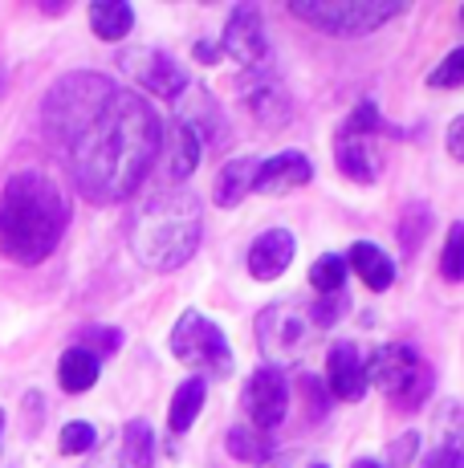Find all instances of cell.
Masks as SVG:
<instances>
[{
	"mask_svg": "<svg viewBox=\"0 0 464 468\" xmlns=\"http://www.w3.org/2000/svg\"><path fill=\"white\" fill-rule=\"evenodd\" d=\"M41 122L66 155L78 192L94 204L131 200L163 147V122L155 106L94 69L53 82Z\"/></svg>",
	"mask_w": 464,
	"mask_h": 468,
	"instance_id": "6da1fadb",
	"label": "cell"
},
{
	"mask_svg": "<svg viewBox=\"0 0 464 468\" xmlns=\"http://www.w3.org/2000/svg\"><path fill=\"white\" fill-rule=\"evenodd\" d=\"M69 204L58 179L37 167L16 171L0 192V253L13 265H41L66 237Z\"/></svg>",
	"mask_w": 464,
	"mask_h": 468,
	"instance_id": "7a4b0ae2",
	"label": "cell"
},
{
	"mask_svg": "<svg viewBox=\"0 0 464 468\" xmlns=\"http://www.w3.org/2000/svg\"><path fill=\"white\" fill-rule=\"evenodd\" d=\"M204 232V204L187 187H163V192L147 196V200L131 216V253L139 265L155 269V273H172L200 249Z\"/></svg>",
	"mask_w": 464,
	"mask_h": 468,
	"instance_id": "3957f363",
	"label": "cell"
},
{
	"mask_svg": "<svg viewBox=\"0 0 464 468\" xmlns=\"http://www.w3.org/2000/svg\"><path fill=\"white\" fill-rule=\"evenodd\" d=\"M383 139H399L391 122H383L379 102L363 98L351 111V119L334 134V164L354 184H374L383 176Z\"/></svg>",
	"mask_w": 464,
	"mask_h": 468,
	"instance_id": "277c9868",
	"label": "cell"
},
{
	"mask_svg": "<svg viewBox=\"0 0 464 468\" xmlns=\"http://www.w3.org/2000/svg\"><path fill=\"white\" fill-rule=\"evenodd\" d=\"M367 387L374 383L387 399H395V408H407L416 411L419 403L432 395V367H427V358L419 355L416 346H407V342H387V346H379L374 355L367 358Z\"/></svg>",
	"mask_w": 464,
	"mask_h": 468,
	"instance_id": "5b68a950",
	"label": "cell"
},
{
	"mask_svg": "<svg viewBox=\"0 0 464 468\" xmlns=\"http://www.w3.org/2000/svg\"><path fill=\"white\" fill-rule=\"evenodd\" d=\"M285 8L298 21L334 33V37H367L387 21H395L407 5L404 0H290Z\"/></svg>",
	"mask_w": 464,
	"mask_h": 468,
	"instance_id": "8992f818",
	"label": "cell"
},
{
	"mask_svg": "<svg viewBox=\"0 0 464 468\" xmlns=\"http://www.w3.org/2000/svg\"><path fill=\"white\" fill-rule=\"evenodd\" d=\"M310 342H314V326H310V310L298 298L265 305L261 318H257V346L273 363V371L298 367L306 358Z\"/></svg>",
	"mask_w": 464,
	"mask_h": 468,
	"instance_id": "52a82bcc",
	"label": "cell"
},
{
	"mask_svg": "<svg viewBox=\"0 0 464 468\" xmlns=\"http://www.w3.org/2000/svg\"><path fill=\"white\" fill-rule=\"evenodd\" d=\"M172 355L184 367H195V371L212 375V379H228L232 375V350H228L225 330L204 318L200 310H184L180 322L172 326Z\"/></svg>",
	"mask_w": 464,
	"mask_h": 468,
	"instance_id": "ba28073f",
	"label": "cell"
},
{
	"mask_svg": "<svg viewBox=\"0 0 464 468\" xmlns=\"http://www.w3.org/2000/svg\"><path fill=\"white\" fill-rule=\"evenodd\" d=\"M119 66H122V74H131V82H139L147 94H155V98H172L175 102L187 86V74L180 69V61L163 49H151V45L122 49Z\"/></svg>",
	"mask_w": 464,
	"mask_h": 468,
	"instance_id": "9c48e42d",
	"label": "cell"
},
{
	"mask_svg": "<svg viewBox=\"0 0 464 468\" xmlns=\"http://www.w3.org/2000/svg\"><path fill=\"white\" fill-rule=\"evenodd\" d=\"M175 122H184V127L195 134L200 151H204V147H212V151L225 147L228 134H232L225 111H220V102L212 98V90L200 86V82H187L184 94L175 98Z\"/></svg>",
	"mask_w": 464,
	"mask_h": 468,
	"instance_id": "30bf717a",
	"label": "cell"
},
{
	"mask_svg": "<svg viewBox=\"0 0 464 468\" xmlns=\"http://www.w3.org/2000/svg\"><path fill=\"white\" fill-rule=\"evenodd\" d=\"M220 53H228L240 69H265V58H269V37H265L261 13L253 5H237L225 25V37H220Z\"/></svg>",
	"mask_w": 464,
	"mask_h": 468,
	"instance_id": "8fae6325",
	"label": "cell"
},
{
	"mask_svg": "<svg viewBox=\"0 0 464 468\" xmlns=\"http://www.w3.org/2000/svg\"><path fill=\"white\" fill-rule=\"evenodd\" d=\"M245 411L253 420V428L269 436L285 420V411H290V383H285V375L273 371V367H257L245 383Z\"/></svg>",
	"mask_w": 464,
	"mask_h": 468,
	"instance_id": "7c38bea8",
	"label": "cell"
},
{
	"mask_svg": "<svg viewBox=\"0 0 464 468\" xmlns=\"http://www.w3.org/2000/svg\"><path fill=\"white\" fill-rule=\"evenodd\" d=\"M245 106L265 131H281L293 119L290 94L278 78H269V69H248L245 74Z\"/></svg>",
	"mask_w": 464,
	"mask_h": 468,
	"instance_id": "4fadbf2b",
	"label": "cell"
},
{
	"mask_svg": "<svg viewBox=\"0 0 464 468\" xmlns=\"http://www.w3.org/2000/svg\"><path fill=\"white\" fill-rule=\"evenodd\" d=\"M326 391L343 403H359L367 395V367L354 342H334L326 355Z\"/></svg>",
	"mask_w": 464,
	"mask_h": 468,
	"instance_id": "5bb4252c",
	"label": "cell"
},
{
	"mask_svg": "<svg viewBox=\"0 0 464 468\" xmlns=\"http://www.w3.org/2000/svg\"><path fill=\"white\" fill-rule=\"evenodd\" d=\"M419 468H464V408L457 399H444L436 411V444Z\"/></svg>",
	"mask_w": 464,
	"mask_h": 468,
	"instance_id": "9a60e30c",
	"label": "cell"
},
{
	"mask_svg": "<svg viewBox=\"0 0 464 468\" xmlns=\"http://www.w3.org/2000/svg\"><path fill=\"white\" fill-rule=\"evenodd\" d=\"M310 179H314V164H310L301 151H281V155L257 164L253 192H261V196H285V192H293V187H306Z\"/></svg>",
	"mask_w": 464,
	"mask_h": 468,
	"instance_id": "2e32d148",
	"label": "cell"
},
{
	"mask_svg": "<svg viewBox=\"0 0 464 468\" xmlns=\"http://www.w3.org/2000/svg\"><path fill=\"white\" fill-rule=\"evenodd\" d=\"M293 253H298V245H293L290 229L261 232V237L253 240V249H248V273H253L257 282H278L285 269L293 265Z\"/></svg>",
	"mask_w": 464,
	"mask_h": 468,
	"instance_id": "e0dca14e",
	"label": "cell"
},
{
	"mask_svg": "<svg viewBox=\"0 0 464 468\" xmlns=\"http://www.w3.org/2000/svg\"><path fill=\"white\" fill-rule=\"evenodd\" d=\"M346 269H354V273L363 277V285L374 290V293H383L391 282H395V261L383 253L379 245H371V240L351 245V253H346Z\"/></svg>",
	"mask_w": 464,
	"mask_h": 468,
	"instance_id": "ac0fdd59",
	"label": "cell"
},
{
	"mask_svg": "<svg viewBox=\"0 0 464 468\" xmlns=\"http://www.w3.org/2000/svg\"><path fill=\"white\" fill-rule=\"evenodd\" d=\"M163 159H167V176H172V184L180 187L187 176L195 171L200 164V143H195V134L184 127V122H172V127L163 131Z\"/></svg>",
	"mask_w": 464,
	"mask_h": 468,
	"instance_id": "d6986e66",
	"label": "cell"
},
{
	"mask_svg": "<svg viewBox=\"0 0 464 468\" xmlns=\"http://www.w3.org/2000/svg\"><path fill=\"white\" fill-rule=\"evenodd\" d=\"M253 176H257V159L240 155V159H228L216 176V187H212V200L220 208H237L248 192H253Z\"/></svg>",
	"mask_w": 464,
	"mask_h": 468,
	"instance_id": "ffe728a7",
	"label": "cell"
},
{
	"mask_svg": "<svg viewBox=\"0 0 464 468\" xmlns=\"http://www.w3.org/2000/svg\"><path fill=\"white\" fill-rule=\"evenodd\" d=\"M204 395H208V383H204L200 375H192V379H184L175 387L172 408H167V431H172V436H184V431L195 424V416H200V408H204Z\"/></svg>",
	"mask_w": 464,
	"mask_h": 468,
	"instance_id": "44dd1931",
	"label": "cell"
},
{
	"mask_svg": "<svg viewBox=\"0 0 464 468\" xmlns=\"http://www.w3.org/2000/svg\"><path fill=\"white\" fill-rule=\"evenodd\" d=\"M98 371H102V363H98L90 350L69 346L66 355H61V363H58V383H61V391L82 395V391H90V387L98 383Z\"/></svg>",
	"mask_w": 464,
	"mask_h": 468,
	"instance_id": "7402d4cb",
	"label": "cell"
},
{
	"mask_svg": "<svg viewBox=\"0 0 464 468\" xmlns=\"http://www.w3.org/2000/svg\"><path fill=\"white\" fill-rule=\"evenodd\" d=\"M90 29L102 41H122L135 29V8L127 0H94L90 5Z\"/></svg>",
	"mask_w": 464,
	"mask_h": 468,
	"instance_id": "603a6c76",
	"label": "cell"
},
{
	"mask_svg": "<svg viewBox=\"0 0 464 468\" xmlns=\"http://www.w3.org/2000/svg\"><path fill=\"white\" fill-rule=\"evenodd\" d=\"M225 448H228L232 461L253 464V468L273 461V440L265 436V431H257V428H232L225 436Z\"/></svg>",
	"mask_w": 464,
	"mask_h": 468,
	"instance_id": "cb8c5ba5",
	"label": "cell"
},
{
	"mask_svg": "<svg viewBox=\"0 0 464 468\" xmlns=\"http://www.w3.org/2000/svg\"><path fill=\"white\" fill-rule=\"evenodd\" d=\"M155 461V431L147 420H131L122 431V468H151Z\"/></svg>",
	"mask_w": 464,
	"mask_h": 468,
	"instance_id": "d4e9b609",
	"label": "cell"
},
{
	"mask_svg": "<svg viewBox=\"0 0 464 468\" xmlns=\"http://www.w3.org/2000/svg\"><path fill=\"white\" fill-rule=\"evenodd\" d=\"M346 273H351V269H346V261L338 253H326V257L314 261V269H310V285H314L318 293H343Z\"/></svg>",
	"mask_w": 464,
	"mask_h": 468,
	"instance_id": "484cf974",
	"label": "cell"
},
{
	"mask_svg": "<svg viewBox=\"0 0 464 468\" xmlns=\"http://www.w3.org/2000/svg\"><path fill=\"white\" fill-rule=\"evenodd\" d=\"M440 277L444 282H464V220H457L444 237L440 249Z\"/></svg>",
	"mask_w": 464,
	"mask_h": 468,
	"instance_id": "4316f807",
	"label": "cell"
},
{
	"mask_svg": "<svg viewBox=\"0 0 464 468\" xmlns=\"http://www.w3.org/2000/svg\"><path fill=\"white\" fill-rule=\"evenodd\" d=\"M427 224H432V212H427V204L424 200L407 204L404 220H399V245H404V253H416L419 240H424V232H427Z\"/></svg>",
	"mask_w": 464,
	"mask_h": 468,
	"instance_id": "83f0119b",
	"label": "cell"
},
{
	"mask_svg": "<svg viewBox=\"0 0 464 468\" xmlns=\"http://www.w3.org/2000/svg\"><path fill=\"white\" fill-rule=\"evenodd\" d=\"M427 86H432V90H460L464 86V45H460V49H452L448 58H444L440 66L427 74Z\"/></svg>",
	"mask_w": 464,
	"mask_h": 468,
	"instance_id": "f1b7e54d",
	"label": "cell"
},
{
	"mask_svg": "<svg viewBox=\"0 0 464 468\" xmlns=\"http://www.w3.org/2000/svg\"><path fill=\"white\" fill-rule=\"evenodd\" d=\"M306 310H310V326H314V330H330L346 314V290L343 293H322V298L310 302Z\"/></svg>",
	"mask_w": 464,
	"mask_h": 468,
	"instance_id": "f546056e",
	"label": "cell"
},
{
	"mask_svg": "<svg viewBox=\"0 0 464 468\" xmlns=\"http://www.w3.org/2000/svg\"><path fill=\"white\" fill-rule=\"evenodd\" d=\"M298 391H301V399H306V416L310 420H322L330 411V391H326V383L318 379V375L301 371L298 375Z\"/></svg>",
	"mask_w": 464,
	"mask_h": 468,
	"instance_id": "4dcf8cb0",
	"label": "cell"
},
{
	"mask_svg": "<svg viewBox=\"0 0 464 468\" xmlns=\"http://www.w3.org/2000/svg\"><path fill=\"white\" fill-rule=\"evenodd\" d=\"M82 350H90V355L102 363L106 355H114V350L122 346V330H114V326H86L82 330V342H78Z\"/></svg>",
	"mask_w": 464,
	"mask_h": 468,
	"instance_id": "1f68e13d",
	"label": "cell"
},
{
	"mask_svg": "<svg viewBox=\"0 0 464 468\" xmlns=\"http://www.w3.org/2000/svg\"><path fill=\"white\" fill-rule=\"evenodd\" d=\"M94 444H98V431H94V424H86V420H74V424L61 428V452L66 456H82V452H90Z\"/></svg>",
	"mask_w": 464,
	"mask_h": 468,
	"instance_id": "d6a6232c",
	"label": "cell"
},
{
	"mask_svg": "<svg viewBox=\"0 0 464 468\" xmlns=\"http://www.w3.org/2000/svg\"><path fill=\"white\" fill-rule=\"evenodd\" d=\"M416 452H419V431H404V436L387 448V461H383V468H407L416 461Z\"/></svg>",
	"mask_w": 464,
	"mask_h": 468,
	"instance_id": "836d02e7",
	"label": "cell"
},
{
	"mask_svg": "<svg viewBox=\"0 0 464 468\" xmlns=\"http://www.w3.org/2000/svg\"><path fill=\"white\" fill-rule=\"evenodd\" d=\"M444 143H448V155H452V159H460V164H464V114H460V119H452V122H448V134H444Z\"/></svg>",
	"mask_w": 464,
	"mask_h": 468,
	"instance_id": "e575fe53",
	"label": "cell"
},
{
	"mask_svg": "<svg viewBox=\"0 0 464 468\" xmlns=\"http://www.w3.org/2000/svg\"><path fill=\"white\" fill-rule=\"evenodd\" d=\"M195 61H204V66H216L220 58H225V53H220V45L216 41H195Z\"/></svg>",
	"mask_w": 464,
	"mask_h": 468,
	"instance_id": "d590c367",
	"label": "cell"
},
{
	"mask_svg": "<svg viewBox=\"0 0 464 468\" xmlns=\"http://www.w3.org/2000/svg\"><path fill=\"white\" fill-rule=\"evenodd\" d=\"M354 468H383L379 461H354Z\"/></svg>",
	"mask_w": 464,
	"mask_h": 468,
	"instance_id": "8d00e7d4",
	"label": "cell"
},
{
	"mask_svg": "<svg viewBox=\"0 0 464 468\" xmlns=\"http://www.w3.org/2000/svg\"><path fill=\"white\" fill-rule=\"evenodd\" d=\"M0 440H5V411H0Z\"/></svg>",
	"mask_w": 464,
	"mask_h": 468,
	"instance_id": "74e56055",
	"label": "cell"
},
{
	"mask_svg": "<svg viewBox=\"0 0 464 468\" xmlns=\"http://www.w3.org/2000/svg\"><path fill=\"white\" fill-rule=\"evenodd\" d=\"M310 468H326V464H310Z\"/></svg>",
	"mask_w": 464,
	"mask_h": 468,
	"instance_id": "f35d334b",
	"label": "cell"
},
{
	"mask_svg": "<svg viewBox=\"0 0 464 468\" xmlns=\"http://www.w3.org/2000/svg\"><path fill=\"white\" fill-rule=\"evenodd\" d=\"M269 468H285V464H269Z\"/></svg>",
	"mask_w": 464,
	"mask_h": 468,
	"instance_id": "ab89813d",
	"label": "cell"
},
{
	"mask_svg": "<svg viewBox=\"0 0 464 468\" xmlns=\"http://www.w3.org/2000/svg\"><path fill=\"white\" fill-rule=\"evenodd\" d=\"M460 21H464V8H460Z\"/></svg>",
	"mask_w": 464,
	"mask_h": 468,
	"instance_id": "60d3db41",
	"label": "cell"
}]
</instances>
